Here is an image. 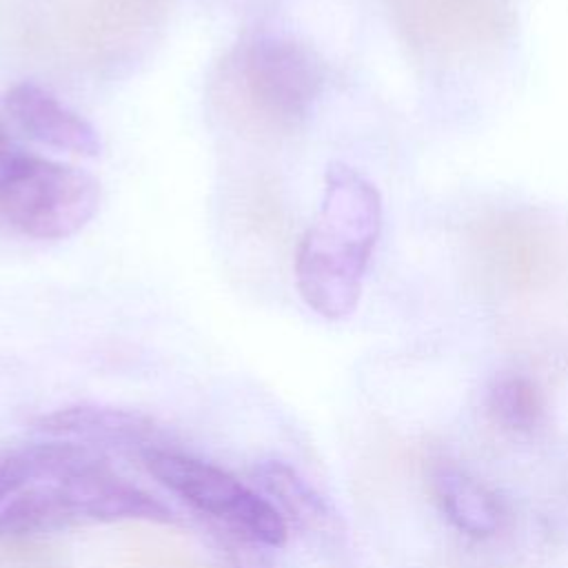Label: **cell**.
<instances>
[{"label": "cell", "instance_id": "ba28073f", "mask_svg": "<svg viewBox=\"0 0 568 568\" xmlns=\"http://www.w3.org/2000/svg\"><path fill=\"white\" fill-rule=\"evenodd\" d=\"M257 490L280 510L286 526L302 532H333L337 515L322 493H317L293 466L280 459H264L251 470Z\"/></svg>", "mask_w": 568, "mask_h": 568}, {"label": "cell", "instance_id": "3957f363", "mask_svg": "<svg viewBox=\"0 0 568 568\" xmlns=\"http://www.w3.org/2000/svg\"><path fill=\"white\" fill-rule=\"evenodd\" d=\"M175 521L171 508L115 475L95 455L55 479L38 481L0 508V539H24L55 532L73 524Z\"/></svg>", "mask_w": 568, "mask_h": 568}, {"label": "cell", "instance_id": "8992f818", "mask_svg": "<svg viewBox=\"0 0 568 568\" xmlns=\"http://www.w3.org/2000/svg\"><path fill=\"white\" fill-rule=\"evenodd\" d=\"M33 428L51 439L78 444L89 450L109 448L138 457L151 448L169 446L164 433L149 415L118 406H64L42 415Z\"/></svg>", "mask_w": 568, "mask_h": 568}, {"label": "cell", "instance_id": "277c9868", "mask_svg": "<svg viewBox=\"0 0 568 568\" xmlns=\"http://www.w3.org/2000/svg\"><path fill=\"white\" fill-rule=\"evenodd\" d=\"M100 206L98 180L18 146L0 153V220L36 240L78 233Z\"/></svg>", "mask_w": 568, "mask_h": 568}, {"label": "cell", "instance_id": "7a4b0ae2", "mask_svg": "<svg viewBox=\"0 0 568 568\" xmlns=\"http://www.w3.org/2000/svg\"><path fill=\"white\" fill-rule=\"evenodd\" d=\"M222 102L244 124L286 133L302 124L324 87V67L302 40L260 31L222 62Z\"/></svg>", "mask_w": 568, "mask_h": 568}, {"label": "cell", "instance_id": "8fae6325", "mask_svg": "<svg viewBox=\"0 0 568 568\" xmlns=\"http://www.w3.org/2000/svg\"><path fill=\"white\" fill-rule=\"evenodd\" d=\"M486 408L495 424L510 433H532L546 417L539 386L524 375H499L486 395Z\"/></svg>", "mask_w": 568, "mask_h": 568}, {"label": "cell", "instance_id": "5b68a950", "mask_svg": "<svg viewBox=\"0 0 568 568\" xmlns=\"http://www.w3.org/2000/svg\"><path fill=\"white\" fill-rule=\"evenodd\" d=\"M140 462L158 484L213 519L220 530L253 539L266 548L286 544L288 526L280 510L229 470L173 446L151 448L142 453Z\"/></svg>", "mask_w": 568, "mask_h": 568}, {"label": "cell", "instance_id": "52a82bcc", "mask_svg": "<svg viewBox=\"0 0 568 568\" xmlns=\"http://www.w3.org/2000/svg\"><path fill=\"white\" fill-rule=\"evenodd\" d=\"M11 120L36 142L58 151L95 158L102 151L98 131L51 91L36 82H18L4 93Z\"/></svg>", "mask_w": 568, "mask_h": 568}, {"label": "cell", "instance_id": "30bf717a", "mask_svg": "<svg viewBox=\"0 0 568 568\" xmlns=\"http://www.w3.org/2000/svg\"><path fill=\"white\" fill-rule=\"evenodd\" d=\"M95 455V450L58 439L0 450V508L20 490L67 475Z\"/></svg>", "mask_w": 568, "mask_h": 568}, {"label": "cell", "instance_id": "6da1fadb", "mask_svg": "<svg viewBox=\"0 0 568 568\" xmlns=\"http://www.w3.org/2000/svg\"><path fill=\"white\" fill-rule=\"evenodd\" d=\"M382 231V197L373 182L344 162L324 175V195L297 255V291L308 308L326 320L348 317Z\"/></svg>", "mask_w": 568, "mask_h": 568}, {"label": "cell", "instance_id": "9c48e42d", "mask_svg": "<svg viewBox=\"0 0 568 568\" xmlns=\"http://www.w3.org/2000/svg\"><path fill=\"white\" fill-rule=\"evenodd\" d=\"M433 495L444 517L464 535L484 539L499 530L504 510L493 490L455 464H437L430 473Z\"/></svg>", "mask_w": 568, "mask_h": 568}, {"label": "cell", "instance_id": "7c38bea8", "mask_svg": "<svg viewBox=\"0 0 568 568\" xmlns=\"http://www.w3.org/2000/svg\"><path fill=\"white\" fill-rule=\"evenodd\" d=\"M222 535L226 537L224 546L229 548L231 568H271V561L264 555L266 546L226 530H222Z\"/></svg>", "mask_w": 568, "mask_h": 568}]
</instances>
